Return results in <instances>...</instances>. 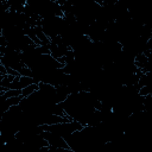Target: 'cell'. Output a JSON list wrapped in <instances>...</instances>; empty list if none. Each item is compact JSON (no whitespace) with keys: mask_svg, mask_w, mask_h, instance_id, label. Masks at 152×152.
I'll return each instance as SVG.
<instances>
[{"mask_svg":"<svg viewBox=\"0 0 152 152\" xmlns=\"http://www.w3.org/2000/svg\"><path fill=\"white\" fill-rule=\"evenodd\" d=\"M48 142L51 147H55V148H69V145L68 142L65 141L64 138H62L61 135L56 134V133H51V132H48V131H43V133L40 134Z\"/></svg>","mask_w":152,"mask_h":152,"instance_id":"6da1fadb","label":"cell"},{"mask_svg":"<svg viewBox=\"0 0 152 152\" xmlns=\"http://www.w3.org/2000/svg\"><path fill=\"white\" fill-rule=\"evenodd\" d=\"M37 90H39V83H33V84L27 86L26 88H24L21 90V95H23V97H28L33 93H36Z\"/></svg>","mask_w":152,"mask_h":152,"instance_id":"7a4b0ae2","label":"cell"}]
</instances>
